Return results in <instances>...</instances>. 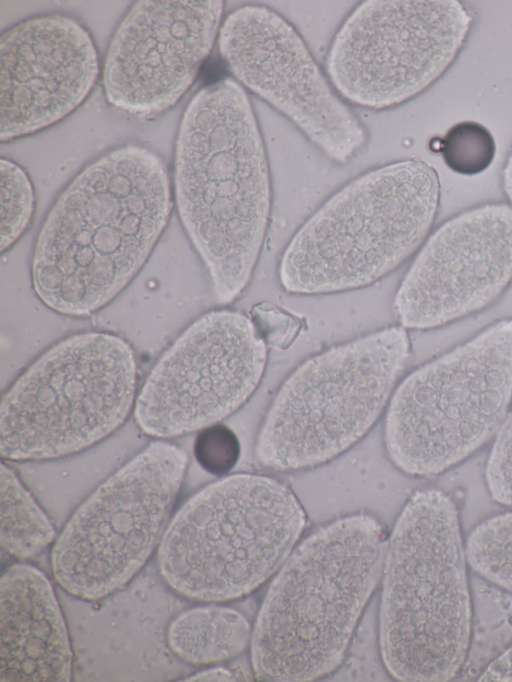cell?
Returning <instances> with one entry per match:
<instances>
[{"instance_id":"obj_24","label":"cell","mask_w":512,"mask_h":682,"mask_svg":"<svg viewBox=\"0 0 512 682\" xmlns=\"http://www.w3.org/2000/svg\"><path fill=\"white\" fill-rule=\"evenodd\" d=\"M485 479L492 498L500 504L512 506V412L496 433Z\"/></svg>"},{"instance_id":"obj_6","label":"cell","mask_w":512,"mask_h":682,"mask_svg":"<svg viewBox=\"0 0 512 682\" xmlns=\"http://www.w3.org/2000/svg\"><path fill=\"white\" fill-rule=\"evenodd\" d=\"M305 513L284 484L236 474L191 497L171 518L157 549L161 577L194 601L241 598L288 558Z\"/></svg>"},{"instance_id":"obj_18","label":"cell","mask_w":512,"mask_h":682,"mask_svg":"<svg viewBox=\"0 0 512 682\" xmlns=\"http://www.w3.org/2000/svg\"><path fill=\"white\" fill-rule=\"evenodd\" d=\"M167 644L182 661L211 665L230 660L251 642L252 629L238 611L219 605L179 613L167 629Z\"/></svg>"},{"instance_id":"obj_25","label":"cell","mask_w":512,"mask_h":682,"mask_svg":"<svg viewBox=\"0 0 512 682\" xmlns=\"http://www.w3.org/2000/svg\"><path fill=\"white\" fill-rule=\"evenodd\" d=\"M250 319L265 343L279 349L288 348L305 326L300 317L267 302L253 306Z\"/></svg>"},{"instance_id":"obj_23","label":"cell","mask_w":512,"mask_h":682,"mask_svg":"<svg viewBox=\"0 0 512 682\" xmlns=\"http://www.w3.org/2000/svg\"><path fill=\"white\" fill-rule=\"evenodd\" d=\"M194 453L198 463L206 471L222 475L236 465L240 456V443L231 429L217 423L200 431L195 441Z\"/></svg>"},{"instance_id":"obj_4","label":"cell","mask_w":512,"mask_h":682,"mask_svg":"<svg viewBox=\"0 0 512 682\" xmlns=\"http://www.w3.org/2000/svg\"><path fill=\"white\" fill-rule=\"evenodd\" d=\"M459 512L437 489L417 491L399 515L383 567L379 641L402 681H447L470 644L471 599Z\"/></svg>"},{"instance_id":"obj_11","label":"cell","mask_w":512,"mask_h":682,"mask_svg":"<svg viewBox=\"0 0 512 682\" xmlns=\"http://www.w3.org/2000/svg\"><path fill=\"white\" fill-rule=\"evenodd\" d=\"M471 23L458 0L365 1L332 41L328 76L356 105L375 110L399 105L448 69Z\"/></svg>"},{"instance_id":"obj_8","label":"cell","mask_w":512,"mask_h":682,"mask_svg":"<svg viewBox=\"0 0 512 682\" xmlns=\"http://www.w3.org/2000/svg\"><path fill=\"white\" fill-rule=\"evenodd\" d=\"M137 365L129 344L86 332L57 343L21 374L0 406V454L54 459L114 432L135 405Z\"/></svg>"},{"instance_id":"obj_26","label":"cell","mask_w":512,"mask_h":682,"mask_svg":"<svg viewBox=\"0 0 512 682\" xmlns=\"http://www.w3.org/2000/svg\"><path fill=\"white\" fill-rule=\"evenodd\" d=\"M479 680L512 681V646L486 667Z\"/></svg>"},{"instance_id":"obj_5","label":"cell","mask_w":512,"mask_h":682,"mask_svg":"<svg viewBox=\"0 0 512 682\" xmlns=\"http://www.w3.org/2000/svg\"><path fill=\"white\" fill-rule=\"evenodd\" d=\"M440 183L421 160L362 174L331 196L294 234L278 266L289 293L312 295L370 285L401 265L436 216Z\"/></svg>"},{"instance_id":"obj_14","label":"cell","mask_w":512,"mask_h":682,"mask_svg":"<svg viewBox=\"0 0 512 682\" xmlns=\"http://www.w3.org/2000/svg\"><path fill=\"white\" fill-rule=\"evenodd\" d=\"M512 281V206L490 203L444 222L426 241L394 298L404 327L426 330L477 312Z\"/></svg>"},{"instance_id":"obj_2","label":"cell","mask_w":512,"mask_h":682,"mask_svg":"<svg viewBox=\"0 0 512 682\" xmlns=\"http://www.w3.org/2000/svg\"><path fill=\"white\" fill-rule=\"evenodd\" d=\"M175 193L217 302H233L251 280L271 207L265 147L237 81L211 83L188 105L176 145Z\"/></svg>"},{"instance_id":"obj_20","label":"cell","mask_w":512,"mask_h":682,"mask_svg":"<svg viewBox=\"0 0 512 682\" xmlns=\"http://www.w3.org/2000/svg\"><path fill=\"white\" fill-rule=\"evenodd\" d=\"M465 550L467 561L480 576L512 592V512L477 525Z\"/></svg>"},{"instance_id":"obj_27","label":"cell","mask_w":512,"mask_h":682,"mask_svg":"<svg viewBox=\"0 0 512 682\" xmlns=\"http://www.w3.org/2000/svg\"><path fill=\"white\" fill-rule=\"evenodd\" d=\"M238 675L226 667H213L197 672L189 676L185 681H232L237 680Z\"/></svg>"},{"instance_id":"obj_13","label":"cell","mask_w":512,"mask_h":682,"mask_svg":"<svg viewBox=\"0 0 512 682\" xmlns=\"http://www.w3.org/2000/svg\"><path fill=\"white\" fill-rule=\"evenodd\" d=\"M219 49L239 84L289 118L320 150L346 162L364 145V127L324 77L296 30L262 5L233 11Z\"/></svg>"},{"instance_id":"obj_28","label":"cell","mask_w":512,"mask_h":682,"mask_svg":"<svg viewBox=\"0 0 512 682\" xmlns=\"http://www.w3.org/2000/svg\"><path fill=\"white\" fill-rule=\"evenodd\" d=\"M503 190L512 203V151L507 159L502 176Z\"/></svg>"},{"instance_id":"obj_9","label":"cell","mask_w":512,"mask_h":682,"mask_svg":"<svg viewBox=\"0 0 512 682\" xmlns=\"http://www.w3.org/2000/svg\"><path fill=\"white\" fill-rule=\"evenodd\" d=\"M409 352L407 332L392 326L306 360L268 411L256 446L260 462L297 470L346 451L378 419Z\"/></svg>"},{"instance_id":"obj_17","label":"cell","mask_w":512,"mask_h":682,"mask_svg":"<svg viewBox=\"0 0 512 682\" xmlns=\"http://www.w3.org/2000/svg\"><path fill=\"white\" fill-rule=\"evenodd\" d=\"M72 650L53 587L18 563L0 579V681H69Z\"/></svg>"},{"instance_id":"obj_10","label":"cell","mask_w":512,"mask_h":682,"mask_svg":"<svg viewBox=\"0 0 512 682\" xmlns=\"http://www.w3.org/2000/svg\"><path fill=\"white\" fill-rule=\"evenodd\" d=\"M187 463L181 448L158 440L107 478L53 544L50 560L57 583L84 600L123 588L158 549Z\"/></svg>"},{"instance_id":"obj_15","label":"cell","mask_w":512,"mask_h":682,"mask_svg":"<svg viewBox=\"0 0 512 682\" xmlns=\"http://www.w3.org/2000/svg\"><path fill=\"white\" fill-rule=\"evenodd\" d=\"M222 1H139L107 54L104 88L114 106L155 113L187 91L218 32Z\"/></svg>"},{"instance_id":"obj_16","label":"cell","mask_w":512,"mask_h":682,"mask_svg":"<svg viewBox=\"0 0 512 682\" xmlns=\"http://www.w3.org/2000/svg\"><path fill=\"white\" fill-rule=\"evenodd\" d=\"M2 141L36 132L74 110L97 78V53L75 20L49 15L23 21L0 40Z\"/></svg>"},{"instance_id":"obj_3","label":"cell","mask_w":512,"mask_h":682,"mask_svg":"<svg viewBox=\"0 0 512 682\" xmlns=\"http://www.w3.org/2000/svg\"><path fill=\"white\" fill-rule=\"evenodd\" d=\"M388 540L368 514L340 518L306 538L271 583L252 631L264 681H309L343 660L385 562Z\"/></svg>"},{"instance_id":"obj_7","label":"cell","mask_w":512,"mask_h":682,"mask_svg":"<svg viewBox=\"0 0 512 682\" xmlns=\"http://www.w3.org/2000/svg\"><path fill=\"white\" fill-rule=\"evenodd\" d=\"M511 402L512 318H505L400 383L386 416L388 455L406 474H440L496 435Z\"/></svg>"},{"instance_id":"obj_19","label":"cell","mask_w":512,"mask_h":682,"mask_svg":"<svg viewBox=\"0 0 512 682\" xmlns=\"http://www.w3.org/2000/svg\"><path fill=\"white\" fill-rule=\"evenodd\" d=\"M0 476L1 548L18 560L33 558L54 541V527L16 474L4 463Z\"/></svg>"},{"instance_id":"obj_12","label":"cell","mask_w":512,"mask_h":682,"mask_svg":"<svg viewBox=\"0 0 512 682\" xmlns=\"http://www.w3.org/2000/svg\"><path fill=\"white\" fill-rule=\"evenodd\" d=\"M267 344L251 319L232 310L209 312L190 325L151 370L135 401V420L155 438L217 424L259 385Z\"/></svg>"},{"instance_id":"obj_22","label":"cell","mask_w":512,"mask_h":682,"mask_svg":"<svg viewBox=\"0 0 512 682\" xmlns=\"http://www.w3.org/2000/svg\"><path fill=\"white\" fill-rule=\"evenodd\" d=\"M496 153V144L490 131L483 125L465 121L452 126L442 144V156L453 171L478 174L489 167Z\"/></svg>"},{"instance_id":"obj_21","label":"cell","mask_w":512,"mask_h":682,"mask_svg":"<svg viewBox=\"0 0 512 682\" xmlns=\"http://www.w3.org/2000/svg\"><path fill=\"white\" fill-rule=\"evenodd\" d=\"M34 211L32 184L17 164L0 161V250L10 249L28 227Z\"/></svg>"},{"instance_id":"obj_1","label":"cell","mask_w":512,"mask_h":682,"mask_svg":"<svg viewBox=\"0 0 512 682\" xmlns=\"http://www.w3.org/2000/svg\"><path fill=\"white\" fill-rule=\"evenodd\" d=\"M172 208L165 166L152 151L119 147L64 190L38 235L32 284L40 300L69 316L105 306L134 278Z\"/></svg>"}]
</instances>
